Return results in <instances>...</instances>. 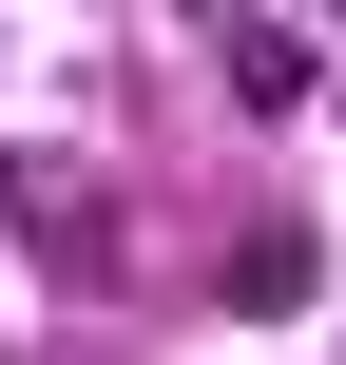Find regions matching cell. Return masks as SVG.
I'll return each instance as SVG.
<instances>
[{
  "label": "cell",
  "mask_w": 346,
  "mask_h": 365,
  "mask_svg": "<svg viewBox=\"0 0 346 365\" xmlns=\"http://www.w3.org/2000/svg\"><path fill=\"white\" fill-rule=\"evenodd\" d=\"M231 308H308V231H250L231 250Z\"/></svg>",
  "instance_id": "cell-1"
}]
</instances>
